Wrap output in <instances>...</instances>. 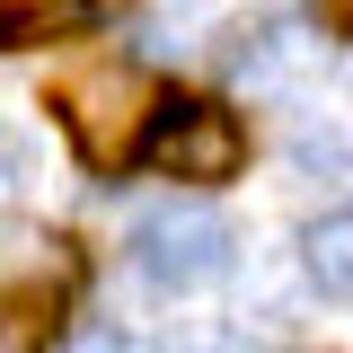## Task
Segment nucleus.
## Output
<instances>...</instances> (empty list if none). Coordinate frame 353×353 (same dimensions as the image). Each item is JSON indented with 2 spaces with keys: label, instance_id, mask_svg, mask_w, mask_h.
Here are the masks:
<instances>
[{
  "label": "nucleus",
  "instance_id": "nucleus-1",
  "mask_svg": "<svg viewBox=\"0 0 353 353\" xmlns=\"http://www.w3.org/2000/svg\"><path fill=\"white\" fill-rule=\"evenodd\" d=\"M239 265V230L212 212V203H159V212L132 221V274L159 292V301H194L230 283Z\"/></svg>",
  "mask_w": 353,
  "mask_h": 353
},
{
  "label": "nucleus",
  "instance_id": "nucleus-2",
  "mask_svg": "<svg viewBox=\"0 0 353 353\" xmlns=\"http://www.w3.org/2000/svg\"><path fill=\"white\" fill-rule=\"evenodd\" d=\"M132 159H150L176 185H230V176L248 168V132L212 97H150V124L132 141Z\"/></svg>",
  "mask_w": 353,
  "mask_h": 353
},
{
  "label": "nucleus",
  "instance_id": "nucleus-3",
  "mask_svg": "<svg viewBox=\"0 0 353 353\" xmlns=\"http://www.w3.org/2000/svg\"><path fill=\"white\" fill-rule=\"evenodd\" d=\"M53 106H62V124H71L88 168H124L141 124H150V80L132 62H88V71H71L53 88Z\"/></svg>",
  "mask_w": 353,
  "mask_h": 353
},
{
  "label": "nucleus",
  "instance_id": "nucleus-4",
  "mask_svg": "<svg viewBox=\"0 0 353 353\" xmlns=\"http://www.w3.org/2000/svg\"><path fill=\"white\" fill-rule=\"evenodd\" d=\"M309 71H318V27L309 18H256L230 44V88H248V97H283Z\"/></svg>",
  "mask_w": 353,
  "mask_h": 353
},
{
  "label": "nucleus",
  "instance_id": "nucleus-5",
  "mask_svg": "<svg viewBox=\"0 0 353 353\" xmlns=\"http://www.w3.org/2000/svg\"><path fill=\"white\" fill-rule=\"evenodd\" d=\"M301 283H309V301L345 309V292H353V221H345V203H327L301 230Z\"/></svg>",
  "mask_w": 353,
  "mask_h": 353
},
{
  "label": "nucleus",
  "instance_id": "nucleus-6",
  "mask_svg": "<svg viewBox=\"0 0 353 353\" xmlns=\"http://www.w3.org/2000/svg\"><path fill=\"white\" fill-rule=\"evenodd\" d=\"M292 168H301L309 185H336V176H345V124H327V141L301 132V141H292Z\"/></svg>",
  "mask_w": 353,
  "mask_h": 353
},
{
  "label": "nucleus",
  "instance_id": "nucleus-7",
  "mask_svg": "<svg viewBox=\"0 0 353 353\" xmlns=\"http://www.w3.org/2000/svg\"><path fill=\"white\" fill-rule=\"evenodd\" d=\"M27 185H36V150H27V141H18V132L0 124V212H9V203H18V194H27Z\"/></svg>",
  "mask_w": 353,
  "mask_h": 353
},
{
  "label": "nucleus",
  "instance_id": "nucleus-8",
  "mask_svg": "<svg viewBox=\"0 0 353 353\" xmlns=\"http://www.w3.org/2000/svg\"><path fill=\"white\" fill-rule=\"evenodd\" d=\"M168 353H265V345L248 336V327H185Z\"/></svg>",
  "mask_w": 353,
  "mask_h": 353
},
{
  "label": "nucleus",
  "instance_id": "nucleus-9",
  "mask_svg": "<svg viewBox=\"0 0 353 353\" xmlns=\"http://www.w3.org/2000/svg\"><path fill=\"white\" fill-rule=\"evenodd\" d=\"M0 353H36V309L27 301H0Z\"/></svg>",
  "mask_w": 353,
  "mask_h": 353
}]
</instances>
